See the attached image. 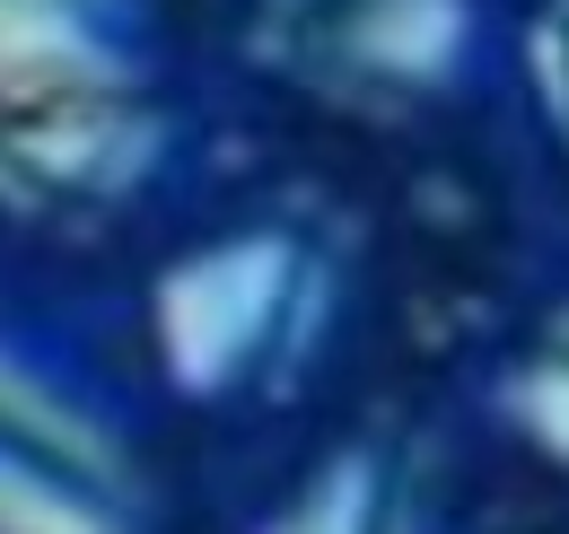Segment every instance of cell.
<instances>
[{
  "mask_svg": "<svg viewBox=\"0 0 569 534\" xmlns=\"http://www.w3.org/2000/svg\"><path fill=\"white\" fill-rule=\"evenodd\" d=\"M123 79V44L97 0H0V97L9 106H97Z\"/></svg>",
  "mask_w": 569,
  "mask_h": 534,
  "instance_id": "cell-1",
  "label": "cell"
}]
</instances>
